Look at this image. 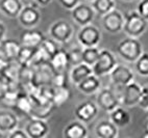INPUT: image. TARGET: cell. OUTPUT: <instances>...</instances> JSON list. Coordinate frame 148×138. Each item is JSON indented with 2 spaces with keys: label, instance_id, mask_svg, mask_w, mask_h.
<instances>
[{
  "label": "cell",
  "instance_id": "cell-43",
  "mask_svg": "<svg viewBox=\"0 0 148 138\" xmlns=\"http://www.w3.org/2000/svg\"><path fill=\"white\" fill-rule=\"evenodd\" d=\"M1 136H2V132H0V137H1Z\"/></svg>",
  "mask_w": 148,
  "mask_h": 138
},
{
  "label": "cell",
  "instance_id": "cell-17",
  "mask_svg": "<svg viewBox=\"0 0 148 138\" xmlns=\"http://www.w3.org/2000/svg\"><path fill=\"white\" fill-rule=\"evenodd\" d=\"M49 62H50L54 72H65L70 64L69 53L65 49L60 48L58 52L50 57Z\"/></svg>",
  "mask_w": 148,
  "mask_h": 138
},
{
  "label": "cell",
  "instance_id": "cell-1",
  "mask_svg": "<svg viewBox=\"0 0 148 138\" xmlns=\"http://www.w3.org/2000/svg\"><path fill=\"white\" fill-rule=\"evenodd\" d=\"M147 27L148 20L143 18L137 11H130L125 15L123 30L128 37L138 39L146 31Z\"/></svg>",
  "mask_w": 148,
  "mask_h": 138
},
{
  "label": "cell",
  "instance_id": "cell-31",
  "mask_svg": "<svg viewBox=\"0 0 148 138\" xmlns=\"http://www.w3.org/2000/svg\"><path fill=\"white\" fill-rule=\"evenodd\" d=\"M40 47L48 54L49 58H50L51 56L54 55L58 51V49H60V47H58V42H56V40H53L52 37H51V39L45 37V40L43 41L42 45H41Z\"/></svg>",
  "mask_w": 148,
  "mask_h": 138
},
{
  "label": "cell",
  "instance_id": "cell-11",
  "mask_svg": "<svg viewBox=\"0 0 148 138\" xmlns=\"http://www.w3.org/2000/svg\"><path fill=\"white\" fill-rule=\"evenodd\" d=\"M112 82L117 86H125L128 83L134 81L135 75L132 70L123 64H117L113 71L110 73Z\"/></svg>",
  "mask_w": 148,
  "mask_h": 138
},
{
  "label": "cell",
  "instance_id": "cell-33",
  "mask_svg": "<svg viewBox=\"0 0 148 138\" xmlns=\"http://www.w3.org/2000/svg\"><path fill=\"white\" fill-rule=\"evenodd\" d=\"M68 53L70 64L74 66L79 64H82V47H77V48L72 49Z\"/></svg>",
  "mask_w": 148,
  "mask_h": 138
},
{
  "label": "cell",
  "instance_id": "cell-37",
  "mask_svg": "<svg viewBox=\"0 0 148 138\" xmlns=\"http://www.w3.org/2000/svg\"><path fill=\"white\" fill-rule=\"evenodd\" d=\"M8 137L10 138H28L27 133L25 130H21V129H15L12 132L8 133Z\"/></svg>",
  "mask_w": 148,
  "mask_h": 138
},
{
  "label": "cell",
  "instance_id": "cell-4",
  "mask_svg": "<svg viewBox=\"0 0 148 138\" xmlns=\"http://www.w3.org/2000/svg\"><path fill=\"white\" fill-rule=\"evenodd\" d=\"M32 69H34V73H32V82H30L32 86L41 87L45 85H50L54 71L49 61L32 66Z\"/></svg>",
  "mask_w": 148,
  "mask_h": 138
},
{
  "label": "cell",
  "instance_id": "cell-44",
  "mask_svg": "<svg viewBox=\"0 0 148 138\" xmlns=\"http://www.w3.org/2000/svg\"><path fill=\"white\" fill-rule=\"evenodd\" d=\"M124 1H132V0H124Z\"/></svg>",
  "mask_w": 148,
  "mask_h": 138
},
{
  "label": "cell",
  "instance_id": "cell-30",
  "mask_svg": "<svg viewBox=\"0 0 148 138\" xmlns=\"http://www.w3.org/2000/svg\"><path fill=\"white\" fill-rule=\"evenodd\" d=\"M136 71L141 76H148V53H142L135 61Z\"/></svg>",
  "mask_w": 148,
  "mask_h": 138
},
{
  "label": "cell",
  "instance_id": "cell-9",
  "mask_svg": "<svg viewBox=\"0 0 148 138\" xmlns=\"http://www.w3.org/2000/svg\"><path fill=\"white\" fill-rule=\"evenodd\" d=\"M120 87L122 88L121 97H119L121 104L127 107L138 105L141 95V89H142L140 85L132 81L125 86H120Z\"/></svg>",
  "mask_w": 148,
  "mask_h": 138
},
{
  "label": "cell",
  "instance_id": "cell-27",
  "mask_svg": "<svg viewBox=\"0 0 148 138\" xmlns=\"http://www.w3.org/2000/svg\"><path fill=\"white\" fill-rule=\"evenodd\" d=\"M100 50L96 47H82V62L93 66L99 58Z\"/></svg>",
  "mask_w": 148,
  "mask_h": 138
},
{
  "label": "cell",
  "instance_id": "cell-20",
  "mask_svg": "<svg viewBox=\"0 0 148 138\" xmlns=\"http://www.w3.org/2000/svg\"><path fill=\"white\" fill-rule=\"evenodd\" d=\"M95 134L99 138H115L118 136V127L112 120H101L96 125Z\"/></svg>",
  "mask_w": 148,
  "mask_h": 138
},
{
  "label": "cell",
  "instance_id": "cell-13",
  "mask_svg": "<svg viewBox=\"0 0 148 138\" xmlns=\"http://www.w3.org/2000/svg\"><path fill=\"white\" fill-rule=\"evenodd\" d=\"M74 113H75L77 120L87 124V122H92L97 116L98 106L97 104H95L92 101L82 102L75 108Z\"/></svg>",
  "mask_w": 148,
  "mask_h": 138
},
{
  "label": "cell",
  "instance_id": "cell-39",
  "mask_svg": "<svg viewBox=\"0 0 148 138\" xmlns=\"http://www.w3.org/2000/svg\"><path fill=\"white\" fill-rule=\"evenodd\" d=\"M8 64H10V61L6 60V59L4 58L2 55H0V76L4 73L5 69L8 68Z\"/></svg>",
  "mask_w": 148,
  "mask_h": 138
},
{
  "label": "cell",
  "instance_id": "cell-16",
  "mask_svg": "<svg viewBox=\"0 0 148 138\" xmlns=\"http://www.w3.org/2000/svg\"><path fill=\"white\" fill-rule=\"evenodd\" d=\"M19 120L17 114L8 110H0V132L10 133L17 129Z\"/></svg>",
  "mask_w": 148,
  "mask_h": 138
},
{
  "label": "cell",
  "instance_id": "cell-26",
  "mask_svg": "<svg viewBox=\"0 0 148 138\" xmlns=\"http://www.w3.org/2000/svg\"><path fill=\"white\" fill-rule=\"evenodd\" d=\"M71 97V91L68 86L64 87H52V101L53 106H62Z\"/></svg>",
  "mask_w": 148,
  "mask_h": 138
},
{
  "label": "cell",
  "instance_id": "cell-38",
  "mask_svg": "<svg viewBox=\"0 0 148 138\" xmlns=\"http://www.w3.org/2000/svg\"><path fill=\"white\" fill-rule=\"evenodd\" d=\"M8 80H6L3 76H0V99L3 96V93H5L6 88H8Z\"/></svg>",
  "mask_w": 148,
  "mask_h": 138
},
{
  "label": "cell",
  "instance_id": "cell-15",
  "mask_svg": "<svg viewBox=\"0 0 148 138\" xmlns=\"http://www.w3.org/2000/svg\"><path fill=\"white\" fill-rule=\"evenodd\" d=\"M44 40L45 35L43 34V32L36 29L24 30L20 35V44L22 46L32 47V48H39Z\"/></svg>",
  "mask_w": 148,
  "mask_h": 138
},
{
  "label": "cell",
  "instance_id": "cell-19",
  "mask_svg": "<svg viewBox=\"0 0 148 138\" xmlns=\"http://www.w3.org/2000/svg\"><path fill=\"white\" fill-rule=\"evenodd\" d=\"M13 107L19 113L25 114V115H32L34 104H32V100L29 96V93L26 91H24V93L20 91Z\"/></svg>",
  "mask_w": 148,
  "mask_h": 138
},
{
  "label": "cell",
  "instance_id": "cell-25",
  "mask_svg": "<svg viewBox=\"0 0 148 138\" xmlns=\"http://www.w3.org/2000/svg\"><path fill=\"white\" fill-rule=\"evenodd\" d=\"M110 120L114 122L117 127H125L130 122L132 116L126 109L118 106L110 112Z\"/></svg>",
  "mask_w": 148,
  "mask_h": 138
},
{
  "label": "cell",
  "instance_id": "cell-24",
  "mask_svg": "<svg viewBox=\"0 0 148 138\" xmlns=\"http://www.w3.org/2000/svg\"><path fill=\"white\" fill-rule=\"evenodd\" d=\"M93 74V69L91 66H88L86 64H79L77 66H74L73 69L71 70L70 73V79L71 82L74 84H78L79 82H82V80L86 79L87 77H89L90 75Z\"/></svg>",
  "mask_w": 148,
  "mask_h": 138
},
{
  "label": "cell",
  "instance_id": "cell-32",
  "mask_svg": "<svg viewBox=\"0 0 148 138\" xmlns=\"http://www.w3.org/2000/svg\"><path fill=\"white\" fill-rule=\"evenodd\" d=\"M50 85L52 87H64L67 85V76L65 72H54Z\"/></svg>",
  "mask_w": 148,
  "mask_h": 138
},
{
  "label": "cell",
  "instance_id": "cell-22",
  "mask_svg": "<svg viewBox=\"0 0 148 138\" xmlns=\"http://www.w3.org/2000/svg\"><path fill=\"white\" fill-rule=\"evenodd\" d=\"M22 8L21 0H0V11L10 18H18Z\"/></svg>",
  "mask_w": 148,
  "mask_h": 138
},
{
  "label": "cell",
  "instance_id": "cell-12",
  "mask_svg": "<svg viewBox=\"0 0 148 138\" xmlns=\"http://www.w3.org/2000/svg\"><path fill=\"white\" fill-rule=\"evenodd\" d=\"M25 132L28 138H43L47 136L49 132V126L43 118L32 117L25 126Z\"/></svg>",
  "mask_w": 148,
  "mask_h": 138
},
{
  "label": "cell",
  "instance_id": "cell-2",
  "mask_svg": "<svg viewBox=\"0 0 148 138\" xmlns=\"http://www.w3.org/2000/svg\"><path fill=\"white\" fill-rule=\"evenodd\" d=\"M117 52L124 60L128 62H135L143 53L142 44L136 37H128L119 43L117 47Z\"/></svg>",
  "mask_w": 148,
  "mask_h": 138
},
{
  "label": "cell",
  "instance_id": "cell-6",
  "mask_svg": "<svg viewBox=\"0 0 148 138\" xmlns=\"http://www.w3.org/2000/svg\"><path fill=\"white\" fill-rule=\"evenodd\" d=\"M124 25V16L121 12L117 9H112L108 14L102 16V26L103 28L110 33H119L123 30Z\"/></svg>",
  "mask_w": 148,
  "mask_h": 138
},
{
  "label": "cell",
  "instance_id": "cell-36",
  "mask_svg": "<svg viewBox=\"0 0 148 138\" xmlns=\"http://www.w3.org/2000/svg\"><path fill=\"white\" fill-rule=\"evenodd\" d=\"M61 5L66 9H70L71 11L72 8H74L77 4H79L82 0H58Z\"/></svg>",
  "mask_w": 148,
  "mask_h": 138
},
{
  "label": "cell",
  "instance_id": "cell-34",
  "mask_svg": "<svg viewBox=\"0 0 148 138\" xmlns=\"http://www.w3.org/2000/svg\"><path fill=\"white\" fill-rule=\"evenodd\" d=\"M138 106L144 109V110L148 109V85L143 86L142 89H141V95L139 102H138Z\"/></svg>",
  "mask_w": 148,
  "mask_h": 138
},
{
  "label": "cell",
  "instance_id": "cell-35",
  "mask_svg": "<svg viewBox=\"0 0 148 138\" xmlns=\"http://www.w3.org/2000/svg\"><path fill=\"white\" fill-rule=\"evenodd\" d=\"M137 12L143 18L148 20V0H141L139 4H138Z\"/></svg>",
  "mask_w": 148,
  "mask_h": 138
},
{
  "label": "cell",
  "instance_id": "cell-28",
  "mask_svg": "<svg viewBox=\"0 0 148 138\" xmlns=\"http://www.w3.org/2000/svg\"><path fill=\"white\" fill-rule=\"evenodd\" d=\"M92 6L96 14L103 16L115 8V0H94Z\"/></svg>",
  "mask_w": 148,
  "mask_h": 138
},
{
  "label": "cell",
  "instance_id": "cell-23",
  "mask_svg": "<svg viewBox=\"0 0 148 138\" xmlns=\"http://www.w3.org/2000/svg\"><path fill=\"white\" fill-rule=\"evenodd\" d=\"M100 80L98 78V76L92 74L86 79H84L82 82L77 84V88L79 91L86 93V95H92V93H96L97 90L100 88Z\"/></svg>",
  "mask_w": 148,
  "mask_h": 138
},
{
  "label": "cell",
  "instance_id": "cell-42",
  "mask_svg": "<svg viewBox=\"0 0 148 138\" xmlns=\"http://www.w3.org/2000/svg\"><path fill=\"white\" fill-rule=\"evenodd\" d=\"M146 120H148V109L146 110Z\"/></svg>",
  "mask_w": 148,
  "mask_h": 138
},
{
  "label": "cell",
  "instance_id": "cell-45",
  "mask_svg": "<svg viewBox=\"0 0 148 138\" xmlns=\"http://www.w3.org/2000/svg\"><path fill=\"white\" fill-rule=\"evenodd\" d=\"M88 1H91V2H92V1H94V0H88Z\"/></svg>",
  "mask_w": 148,
  "mask_h": 138
},
{
  "label": "cell",
  "instance_id": "cell-29",
  "mask_svg": "<svg viewBox=\"0 0 148 138\" xmlns=\"http://www.w3.org/2000/svg\"><path fill=\"white\" fill-rule=\"evenodd\" d=\"M36 50H37V48H32V47H26V46L21 45V48L19 50L18 56H17V61L21 66H29Z\"/></svg>",
  "mask_w": 148,
  "mask_h": 138
},
{
  "label": "cell",
  "instance_id": "cell-3",
  "mask_svg": "<svg viewBox=\"0 0 148 138\" xmlns=\"http://www.w3.org/2000/svg\"><path fill=\"white\" fill-rule=\"evenodd\" d=\"M116 66L117 59L114 54L112 53L111 51L103 49V50H100L98 60L92 66L93 74L98 77H101V76L110 74Z\"/></svg>",
  "mask_w": 148,
  "mask_h": 138
},
{
  "label": "cell",
  "instance_id": "cell-18",
  "mask_svg": "<svg viewBox=\"0 0 148 138\" xmlns=\"http://www.w3.org/2000/svg\"><path fill=\"white\" fill-rule=\"evenodd\" d=\"M63 135L67 138H85L88 136L87 127L80 120L71 122L65 127Z\"/></svg>",
  "mask_w": 148,
  "mask_h": 138
},
{
  "label": "cell",
  "instance_id": "cell-40",
  "mask_svg": "<svg viewBox=\"0 0 148 138\" xmlns=\"http://www.w3.org/2000/svg\"><path fill=\"white\" fill-rule=\"evenodd\" d=\"M5 26L2 22H0V41H2L4 39V35H5Z\"/></svg>",
  "mask_w": 148,
  "mask_h": 138
},
{
  "label": "cell",
  "instance_id": "cell-8",
  "mask_svg": "<svg viewBox=\"0 0 148 138\" xmlns=\"http://www.w3.org/2000/svg\"><path fill=\"white\" fill-rule=\"evenodd\" d=\"M95 11L92 5H88L85 3H79L71 9V18L79 26L91 24L95 17Z\"/></svg>",
  "mask_w": 148,
  "mask_h": 138
},
{
  "label": "cell",
  "instance_id": "cell-10",
  "mask_svg": "<svg viewBox=\"0 0 148 138\" xmlns=\"http://www.w3.org/2000/svg\"><path fill=\"white\" fill-rule=\"evenodd\" d=\"M49 33H50V37L58 43H67L72 37L73 28L68 22L60 20L51 25Z\"/></svg>",
  "mask_w": 148,
  "mask_h": 138
},
{
  "label": "cell",
  "instance_id": "cell-7",
  "mask_svg": "<svg viewBox=\"0 0 148 138\" xmlns=\"http://www.w3.org/2000/svg\"><path fill=\"white\" fill-rule=\"evenodd\" d=\"M96 104L99 108H101L106 112H111L116 107L120 106L121 102L118 95H116L111 88H103L98 93Z\"/></svg>",
  "mask_w": 148,
  "mask_h": 138
},
{
  "label": "cell",
  "instance_id": "cell-21",
  "mask_svg": "<svg viewBox=\"0 0 148 138\" xmlns=\"http://www.w3.org/2000/svg\"><path fill=\"white\" fill-rule=\"evenodd\" d=\"M21 48L20 42L15 40H2V46H1V55L8 61L17 60L19 50Z\"/></svg>",
  "mask_w": 148,
  "mask_h": 138
},
{
  "label": "cell",
  "instance_id": "cell-41",
  "mask_svg": "<svg viewBox=\"0 0 148 138\" xmlns=\"http://www.w3.org/2000/svg\"><path fill=\"white\" fill-rule=\"evenodd\" d=\"M51 1H52V0H36V2H37L38 4H40L41 6L48 5V4H49Z\"/></svg>",
  "mask_w": 148,
  "mask_h": 138
},
{
  "label": "cell",
  "instance_id": "cell-5",
  "mask_svg": "<svg viewBox=\"0 0 148 138\" xmlns=\"http://www.w3.org/2000/svg\"><path fill=\"white\" fill-rule=\"evenodd\" d=\"M77 39L82 47H96L100 43L101 32L97 27L92 24L82 26Z\"/></svg>",
  "mask_w": 148,
  "mask_h": 138
},
{
  "label": "cell",
  "instance_id": "cell-14",
  "mask_svg": "<svg viewBox=\"0 0 148 138\" xmlns=\"http://www.w3.org/2000/svg\"><path fill=\"white\" fill-rule=\"evenodd\" d=\"M18 19L22 26L26 27V28H32L40 22L41 13L37 6L26 5L23 6L22 11L19 14Z\"/></svg>",
  "mask_w": 148,
  "mask_h": 138
}]
</instances>
